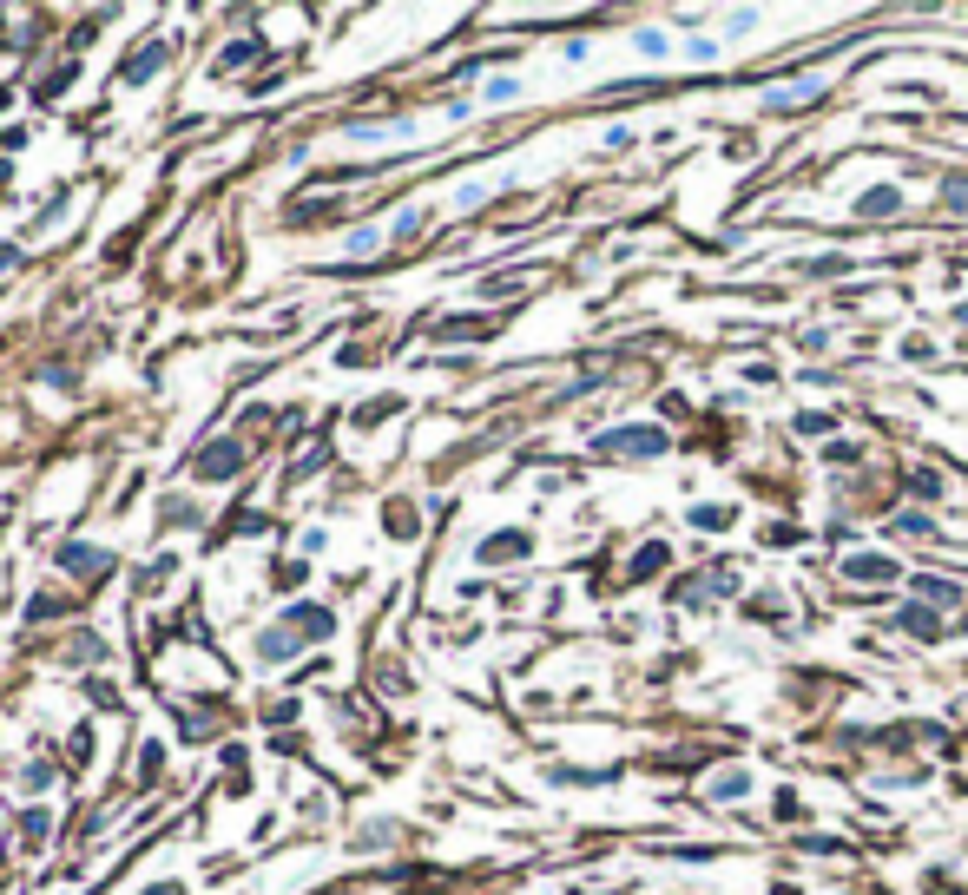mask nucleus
Here are the masks:
<instances>
[{"label": "nucleus", "instance_id": "nucleus-1", "mask_svg": "<svg viewBox=\"0 0 968 895\" xmlns=\"http://www.w3.org/2000/svg\"><path fill=\"white\" fill-rule=\"evenodd\" d=\"M619 448H633V455H666V435H659V428H619V435H600V455H619Z\"/></svg>", "mask_w": 968, "mask_h": 895}, {"label": "nucleus", "instance_id": "nucleus-2", "mask_svg": "<svg viewBox=\"0 0 968 895\" xmlns=\"http://www.w3.org/2000/svg\"><path fill=\"white\" fill-rule=\"evenodd\" d=\"M198 474H211V481H224V474H238V448H211V455L198 461Z\"/></svg>", "mask_w": 968, "mask_h": 895}, {"label": "nucleus", "instance_id": "nucleus-3", "mask_svg": "<svg viewBox=\"0 0 968 895\" xmlns=\"http://www.w3.org/2000/svg\"><path fill=\"white\" fill-rule=\"evenodd\" d=\"M66 566H73V573H106V553H86V547H66Z\"/></svg>", "mask_w": 968, "mask_h": 895}, {"label": "nucleus", "instance_id": "nucleus-4", "mask_svg": "<svg viewBox=\"0 0 968 895\" xmlns=\"http://www.w3.org/2000/svg\"><path fill=\"white\" fill-rule=\"evenodd\" d=\"M850 573H857V580H889V560H876V553H863V560H850Z\"/></svg>", "mask_w": 968, "mask_h": 895}, {"label": "nucleus", "instance_id": "nucleus-5", "mask_svg": "<svg viewBox=\"0 0 968 895\" xmlns=\"http://www.w3.org/2000/svg\"><path fill=\"white\" fill-rule=\"evenodd\" d=\"M159 895H178V889H159Z\"/></svg>", "mask_w": 968, "mask_h": 895}]
</instances>
